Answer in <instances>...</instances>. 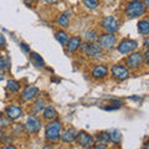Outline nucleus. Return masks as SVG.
I'll return each instance as SVG.
<instances>
[{"instance_id": "f257e3e1", "label": "nucleus", "mask_w": 149, "mask_h": 149, "mask_svg": "<svg viewBox=\"0 0 149 149\" xmlns=\"http://www.w3.org/2000/svg\"><path fill=\"white\" fill-rule=\"evenodd\" d=\"M146 11H147V6L141 0H132L130 3H128V5L124 9V14L129 19H136L146 14Z\"/></svg>"}, {"instance_id": "f03ea898", "label": "nucleus", "mask_w": 149, "mask_h": 149, "mask_svg": "<svg viewBox=\"0 0 149 149\" xmlns=\"http://www.w3.org/2000/svg\"><path fill=\"white\" fill-rule=\"evenodd\" d=\"M62 133V124L60 120H50V123L45 128V137L47 141L55 142L60 139Z\"/></svg>"}, {"instance_id": "7ed1b4c3", "label": "nucleus", "mask_w": 149, "mask_h": 149, "mask_svg": "<svg viewBox=\"0 0 149 149\" xmlns=\"http://www.w3.org/2000/svg\"><path fill=\"white\" fill-rule=\"evenodd\" d=\"M97 44L104 50H112L117 45V37L113 32H106V34L98 36Z\"/></svg>"}, {"instance_id": "20e7f679", "label": "nucleus", "mask_w": 149, "mask_h": 149, "mask_svg": "<svg viewBox=\"0 0 149 149\" xmlns=\"http://www.w3.org/2000/svg\"><path fill=\"white\" fill-rule=\"evenodd\" d=\"M80 47L87 57H97V56H100L102 54V47L98 44H95V42L81 44Z\"/></svg>"}, {"instance_id": "39448f33", "label": "nucleus", "mask_w": 149, "mask_h": 149, "mask_svg": "<svg viewBox=\"0 0 149 149\" xmlns=\"http://www.w3.org/2000/svg\"><path fill=\"white\" fill-rule=\"evenodd\" d=\"M143 54L142 52H138V51H133L130 52V55L125 58V63L130 70H137L142 66L143 63Z\"/></svg>"}, {"instance_id": "423d86ee", "label": "nucleus", "mask_w": 149, "mask_h": 149, "mask_svg": "<svg viewBox=\"0 0 149 149\" xmlns=\"http://www.w3.org/2000/svg\"><path fill=\"white\" fill-rule=\"evenodd\" d=\"M137 49H138V42L134 40H129V39H124L117 45V51L122 55L130 54L133 51H136Z\"/></svg>"}, {"instance_id": "0eeeda50", "label": "nucleus", "mask_w": 149, "mask_h": 149, "mask_svg": "<svg viewBox=\"0 0 149 149\" xmlns=\"http://www.w3.org/2000/svg\"><path fill=\"white\" fill-rule=\"evenodd\" d=\"M101 27L107 32H116L119 29V22L114 16H104L101 21Z\"/></svg>"}, {"instance_id": "6e6552de", "label": "nucleus", "mask_w": 149, "mask_h": 149, "mask_svg": "<svg viewBox=\"0 0 149 149\" xmlns=\"http://www.w3.org/2000/svg\"><path fill=\"white\" fill-rule=\"evenodd\" d=\"M111 73L116 80L118 81H123V80H127L129 77V71L128 68H125L122 65H113L111 67Z\"/></svg>"}, {"instance_id": "1a4fd4ad", "label": "nucleus", "mask_w": 149, "mask_h": 149, "mask_svg": "<svg viewBox=\"0 0 149 149\" xmlns=\"http://www.w3.org/2000/svg\"><path fill=\"white\" fill-rule=\"evenodd\" d=\"M76 142L82 148H92L93 144H95V138L86 132H78Z\"/></svg>"}, {"instance_id": "9d476101", "label": "nucleus", "mask_w": 149, "mask_h": 149, "mask_svg": "<svg viewBox=\"0 0 149 149\" xmlns=\"http://www.w3.org/2000/svg\"><path fill=\"white\" fill-rule=\"evenodd\" d=\"M41 128V120L35 114L29 116L25 123V129L27 133H37Z\"/></svg>"}, {"instance_id": "9b49d317", "label": "nucleus", "mask_w": 149, "mask_h": 149, "mask_svg": "<svg viewBox=\"0 0 149 149\" xmlns=\"http://www.w3.org/2000/svg\"><path fill=\"white\" fill-rule=\"evenodd\" d=\"M40 93V90L36 86H27L24 91H22L21 98L24 100L25 102H30L32 100H35Z\"/></svg>"}, {"instance_id": "f8f14e48", "label": "nucleus", "mask_w": 149, "mask_h": 149, "mask_svg": "<svg viewBox=\"0 0 149 149\" xmlns=\"http://www.w3.org/2000/svg\"><path fill=\"white\" fill-rule=\"evenodd\" d=\"M77 134L78 132L74 128H67L66 130H63L61 133V141L63 143H73L76 142V138H77Z\"/></svg>"}, {"instance_id": "ddd939ff", "label": "nucleus", "mask_w": 149, "mask_h": 149, "mask_svg": "<svg viewBox=\"0 0 149 149\" xmlns=\"http://www.w3.org/2000/svg\"><path fill=\"white\" fill-rule=\"evenodd\" d=\"M107 74H108V68L104 65H97V66L92 70V77L95 80H101V78H104Z\"/></svg>"}, {"instance_id": "4468645a", "label": "nucleus", "mask_w": 149, "mask_h": 149, "mask_svg": "<svg viewBox=\"0 0 149 149\" xmlns=\"http://www.w3.org/2000/svg\"><path fill=\"white\" fill-rule=\"evenodd\" d=\"M21 114H22V109L17 106H10V107H8V109H6L8 118L11 120H16L17 118H20Z\"/></svg>"}, {"instance_id": "2eb2a0df", "label": "nucleus", "mask_w": 149, "mask_h": 149, "mask_svg": "<svg viewBox=\"0 0 149 149\" xmlns=\"http://www.w3.org/2000/svg\"><path fill=\"white\" fill-rule=\"evenodd\" d=\"M80 46H81V39L80 37H76V36L70 37L68 41L66 42V49H67L68 52H74V51H77L80 49Z\"/></svg>"}, {"instance_id": "dca6fc26", "label": "nucleus", "mask_w": 149, "mask_h": 149, "mask_svg": "<svg viewBox=\"0 0 149 149\" xmlns=\"http://www.w3.org/2000/svg\"><path fill=\"white\" fill-rule=\"evenodd\" d=\"M42 117L45 120H49V122L50 120H54L57 117V111H56L54 106H47V107H45L42 111Z\"/></svg>"}, {"instance_id": "f3484780", "label": "nucleus", "mask_w": 149, "mask_h": 149, "mask_svg": "<svg viewBox=\"0 0 149 149\" xmlns=\"http://www.w3.org/2000/svg\"><path fill=\"white\" fill-rule=\"evenodd\" d=\"M68 15H71V13H68V11L63 13L62 15H60L58 20H57V24L61 27H63V29H66V27H68V25H70V16Z\"/></svg>"}, {"instance_id": "a211bd4d", "label": "nucleus", "mask_w": 149, "mask_h": 149, "mask_svg": "<svg viewBox=\"0 0 149 149\" xmlns=\"http://www.w3.org/2000/svg\"><path fill=\"white\" fill-rule=\"evenodd\" d=\"M138 31L141 35L147 36L149 34V21L148 20H141L138 22Z\"/></svg>"}, {"instance_id": "6ab92c4d", "label": "nucleus", "mask_w": 149, "mask_h": 149, "mask_svg": "<svg viewBox=\"0 0 149 149\" xmlns=\"http://www.w3.org/2000/svg\"><path fill=\"white\" fill-rule=\"evenodd\" d=\"M30 57H31V61H32V63H34L35 66H37V67H45L44 60H42V57H41L39 54L31 52V54H30Z\"/></svg>"}, {"instance_id": "aec40b11", "label": "nucleus", "mask_w": 149, "mask_h": 149, "mask_svg": "<svg viewBox=\"0 0 149 149\" xmlns=\"http://www.w3.org/2000/svg\"><path fill=\"white\" fill-rule=\"evenodd\" d=\"M95 141H98L102 144H107L111 142V138H109V132H100L97 133V136L95 138Z\"/></svg>"}, {"instance_id": "412c9836", "label": "nucleus", "mask_w": 149, "mask_h": 149, "mask_svg": "<svg viewBox=\"0 0 149 149\" xmlns=\"http://www.w3.org/2000/svg\"><path fill=\"white\" fill-rule=\"evenodd\" d=\"M55 37L61 45H66V42L68 41V35H67V32H65V31H57L55 34Z\"/></svg>"}, {"instance_id": "4be33fe9", "label": "nucleus", "mask_w": 149, "mask_h": 149, "mask_svg": "<svg viewBox=\"0 0 149 149\" xmlns=\"http://www.w3.org/2000/svg\"><path fill=\"white\" fill-rule=\"evenodd\" d=\"M97 39H98V35H97V32L95 30L86 31V34H85L86 42H95V41H97Z\"/></svg>"}, {"instance_id": "5701e85b", "label": "nucleus", "mask_w": 149, "mask_h": 149, "mask_svg": "<svg viewBox=\"0 0 149 149\" xmlns=\"http://www.w3.org/2000/svg\"><path fill=\"white\" fill-rule=\"evenodd\" d=\"M109 138H111V142L119 143L120 141H122V134H120V132L118 129H113V130L109 132Z\"/></svg>"}, {"instance_id": "b1692460", "label": "nucleus", "mask_w": 149, "mask_h": 149, "mask_svg": "<svg viewBox=\"0 0 149 149\" xmlns=\"http://www.w3.org/2000/svg\"><path fill=\"white\" fill-rule=\"evenodd\" d=\"M44 108H45V101L42 98H40L34 103L32 111H34V113H39L40 111H44Z\"/></svg>"}, {"instance_id": "393cba45", "label": "nucleus", "mask_w": 149, "mask_h": 149, "mask_svg": "<svg viewBox=\"0 0 149 149\" xmlns=\"http://www.w3.org/2000/svg\"><path fill=\"white\" fill-rule=\"evenodd\" d=\"M83 5L87 9H90V10H93V9H96L100 5V3L98 0H83Z\"/></svg>"}, {"instance_id": "a878e982", "label": "nucleus", "mask_w": 149, "mask_h": 149, "mask_svg": "<svg viewBox=\"0 0 149 149\" xmlns=\"http://www.w3.org/2000/svg\"><path fill=\"white\" fill-rule=\"evenodd\" d=\"M8 90H10L11 92H17L20 90V83L15 80H10L8 82Z\"/></svg>"}, {"instance_id": "bb28decb", "label": "nucleus", "mask_w": 149, "mask_h": 149, "mask_svg": "<svg viewBox=\"0 0 149 149\" xmlns=\"http://www.w3.org/2000/svg\"><path fill=\"white\" fill-rule=\"evenodd\" d=\"M143 60L146 61L147 65H149V49H147V51L143 54Z\"/></svg>"}, {"instance_id": "cd10ccee", "label": "nucleus", "mask_w": 149, "mask_h": 149, "mask_svg": "<svg viewBox=\"0 0 149 149\" xmlns=\"http://www.w3.org/2000/svg\"><path fill=\"white\" fill-rule=\"evenodd\" d=\"M5 45H6V41H5V37H4V35L0 34V49H3V47H5Z\"/></svg>"}, {"instance_id": "c85d7f7f", "label": "nucleus", "mask_w": 149, "mask_h": 149, "mask_svg": "<svg viewBox=\"0 0 149 149\" xmlns=\"http://www.w3.org/2000/svg\"><path fill=\"white\" fill-rule=\"evenodd\" d=\"M6 67V62H5V60H4V57L1 55H0V71H1L3 68H5Z\"/></svg>"}, {"instance_id": "c756f323", "label": "nucleus", "mask_w": 149, "mask_h": 149, "mask_svg": "<svg viewBox=\"0 0 149 149\" xmlns=\"http://www.w3.org/2000/svg\"><path fill=\"white\" fill-rule=\"evenodd\" d=\"M20 47H21L22 50H24L25 52H30V49H29V47H27V46H26V44L21 42V44H20Z\"/></svg>"}, {"instance_id": "7c9ffc66", "label": "nucleus", "mask_w": 149, "mask_h": 149, "mask_svg": "<svg viewBox=\"0 0 149 149\" xmlns=\"http://www.w3.org/2000/svg\"><path fill=\"white\" fill-rule=\"evenodd\" d=\"M144 46H146L147 49H149V36H147L146 39H144Z\"/></svg>"}, {"instance_id": "2f4dec72", "label": "nucleus", "mask_w": 149, "mask_h": 149, "mask_svg": "<svg viewBox=\"0 0 149 149\" xmlns=\"http://www.w3.org/2000/svg\"><path fill=\"white\" fill-rule=\"evenodd\" d=\"M58 1H60V0H45V3L51 4V5H52V4H57Z\"/></svg>"}, {"instance_id": "473e14b6", "label": "nucleus", "mask_w": 149, "mask_h": 149, "mask_svg": "<svg viewBox=\"0 0 149 149\" xmlns=\"http://www.w3.org/2000/svg\"><path fill=\"white\" fill-rule=\"evenodd\" d=\"M144 5L149 8V0H144Z\"/></svg>"}, {"instance_id": "72a5a7b5", "label": "nucleus", "mask_w": 149, "mask_h": 149, "mask_svg": "<svg viewBox=\"0 0 149 149\" xmlns=\"http://www.w3.org/2000/svg\"><path fill=\"white\" fill-rule=\"evenodd\" d=\"M6 149H15V147H14V146H8V147H5Z\"/></svg>"}, {"instance_id": "f704fd0d", "label": "nucleus", "mask_w": 149, "mask_h": 149, "mask_svg": "<svg viewBox=\"0 0 149 149\" xmlns=\"http://www.w3.org/2000/svg\"><path fill=\"white\" fill-rule=\"evenodd\" d=\"M3 80H4V74L0 72V81H3Z\"/></svg>"}, {"instance_id": "c9c22d12", "label": "nucleus", "mask_w": 149, "mask_h": 149, "mask_svg": "<svg viewBox=\"0 0 149 149\" xmlns=\"http://www.w3.org/2000/svg\"><path fill=\"white\" fill-rule=\"evenodd\" d=\"M3 137V130H1V128H0V138Z\"/></svg>"}, {"instance_id": "e433bc0d", "label": "nucleus", "mask_w": 149, "mask_h": 149, "mask_svg": "<svg viewBox=\"0 0 149 149\" xmlns=\"http://www.w3.org/2000/svg\"><path fill=\"white\" fill-rule=\"evenodd\" d=\"M146 148H149V142H148V143L146 144Z\"/></svg>"}, {"instance_id": "4c0bfd02", "label": "nucleus", "mask_w": 149, "mask_h": 149, "mask_svg": "<svg viewBox=\"0 0 149 149\" xmlns=\"http://www.w3.org/2000/svg\"><path fill=\"white\" fill-rule=\"evenodd\" d=\"M25 1H26V3H31V1H32V0H25Z\"/></svg>"}, {"instance_id": "58836bf2", "label": "nucleus", "mask_w": 149, "mask_h": 149, "mask_svg": "<svg viewBox=\"0 0 149 149\" xmlns=\"http://www.w3.org/2000/svg\"><path fill=\"white\" fill-rule=\"evenodd\" d=\"M130 1H132V0H130Z\"/></svg>"}]
</instances>
